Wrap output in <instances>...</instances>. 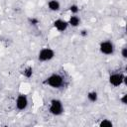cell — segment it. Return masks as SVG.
<instances>
[{
	"label": "cell",
	"instance_id": "12",
	"mask_svg": "<svg viewBox=\"0 0 127 127\" xmlns=\"http://www.w3.org/2000/svg\"><path fill=\"white\" fill-rule=\"evenodd\" d=\"M113 123L109 119H102L99 123V127H112Z\"/></svg>",
	"mask_w": 127,
	"mask_h": 127
},
{
	"label": "cell",
	"instance_id": "5",
	"mask_svg": "<svg viewBox=\"0 0 127 127\" xmlns=\"http://www.w3.org/2000/svg\"><path fill=\"white\" fill-rule=\"evenodd\" d=\"M124 77H125V75L121 72H113L109 75L108 80L112 86L118 87L124 83Z\"/></svg>",
	"mask_w": 127,
	"mask_h": 127
},
{
	"label": "cell",
	"instance_id": "3",
	"mask_svg": "<svg viewBox=\"0 0 127 127\" xmlns=\"http://www.w3.org/2000/svg\"><path fill=\"white\" fill-rule=\"evenodd\" d=\"M55 51L51 48H44L42 49L39 54H38V61L45 63V62H49L51 60H53L55 58Z\"/></svg>",
	"mask_w": 127,
	"mask_h": 127
},
{
	"label": "cell",
	"instance_id": "7",
	"mask_svg": "<svg viewBox=\"0 0 127 127\" xmlns=\"http://www.w3.org/2000/svg\"><path fill=\"white\" fill-rule=\"evenodd\" d=\"M54 27L59 32H64L68 27V23L67 21L63 19H57L56 21H54Z\"/></svg>",
	"mask_w": 127,
	"mask_h": 127
},
{
	"label": "cell",
	"instance_id": "4",
	"mask_svg": "<svg viewBox=\"0 0 127 127\" xmlns=\"http://www.w3.org/2000/svg\"><path fill=\"white\" fill-rule=\"evenodd\" d=\"M99 51L105 56H111L114 54L115 47L111 41H102L99 45Z\"/></svg>",
	"mask_w": 127,
	"mask_h": 127
},
{
	"label": "cell",
	"instance_id": "14",
	"mask_svg": "<svg viewBox=\"0 0 127 127\" xmlns=\"http://www.w3.org/2000/svg\"><path fill=\"white\" fill-rule=\"evenodd\" d=\"M121 56H122L123 59H127V48L124 47V48L121 50Z\"/></svg>",
	"mask_w": 127,
	"mask_h": 127
},
{
	"label": "cell",
	"instance_id": "15",
	"mask_svg": "<svg viewBox=\"0 0 127 127\" xmlns=\"http://www.w3.org/2000/svg\"><path fill=\"white\" fill-rule=\"evenodd\" d=\"M29 21H30L31 25H34V26L39 24V20H38V19H36V18H30V19H29Z\"/></svg>",
	"mask_w": 127,
	"mask_h": 127
},
{
	"label": "cell",
	"instance_id": "6",
	"mask_svg": "<svg viewBox=\"0 0 127 127\" xmlns=\"http://www.w3.org/2000/svg\"><path fill=\"white\" fill-rule=\"evenodd\" d=\"M16 108L20 111L22 110H25L27 107H28V104H29V100H28V97L27 95L25 94H19L16 98Z\"/></svg>",
	"mask_w": 127,
	"mask_h": 127
},
{
	"label": "cell",
	"instance_id": "8",
	"mask_svg": "<svg viewBox=\"0 0 127 127\" xmlns=\"http://www.w3.org/2000/svg\"><path fill=\"white\" fill-rule=\"evenodd\" d=\"M48 8L53 12H58L61 9V4L58 0H49Z\"/></svg>",
	"mask_w": 127,
	"mask_h": 127
},
{
	"label": "cell",
	"instance_id": "13",
	"mask_svg": "<svg viewBox=\"0 0 127 127\" xmlns=\"http://www.w3.org/2000/svg\"><path fill=\"white\" fill-rule=\"evenodd\" d=\"M69 11H70L71 15H76L79 11V7L76 4H72V5L69 6Z\"/></svg>",
	"mask_w": 127,
	"mask_h": 127
},
{
	"label": "cell",
	"instance_id": "17",
	"mask_svg": "<svg viewBox=\"0 0 127 127\" xmlns=\"http://www.w3.org/2000/svg\"><path fill=\"white\" fill-rule=\"evenodd\" d=\"M80 35H81V36H83V37L87 36V31H86V30H82V31L80 32Z\"/></svg>",
	"mask_w": 127,
	"mask_h": 127
},
{
	"label": "cell",
	"instance_id": "10",
	"mask_svg": "<svg viewBox=\"0 0 127 127\" xmlns=\"http://www.w3.org/2000/svg\"><path fill=\"white\" fill-rule=\"evenodd\" d=\"M87 99L90 102H96L98 99V93L95 90H90L87 92Z\"/></svg>",
	"mask_w": 127,
	"mask_h": 127
},
{
	"label": "cell",
	"instance_id": "9",
	"mask_svg": "<svg viewBox=\"0 0 127 127\" xmlns=\"http://www.w3.org/2000/svg\"><path fill=\"white\" fill-rule=\"evenodd\" d=\"M68 23V26H71V27H77L79 24H80V19L77 15H71L67 21Z\"/></svg>",
	"mask_w": 127,
	"mask_h": 127
},
{
	"label": "cell",
	"instance_id": "2",
	"mask_svg": "<svg viewBox=\"0 0 127 127\" xmlns=\"http://www.w3.org/2000/svg\"><path fill=\"white\" fill-rule=\"evenodd\" d=\"M49 111L52 115L55 116H59L61 114H63L64 112V105L63 102L60 99L54 98L50 101V106H49Z\"/></svg>",
	"mask_w": 127,
	"mask_h": 127
},
{
	"label": "cell",
	"instance_id": "11",
	"mask_svg": "<svg viewBox=\"0 0 127 127\" xmlns=\"http://www.w3.org/2000/svg\"><path fill=\"white\" fill-rule=\"evenodd\" d=\"M23 75L25 77H27V78L31 77L33 75V68H32V66H26L24 68V70H23Z\"/></svg>",
	"mask_w": 127,
	"mask_h": 127
},
{
	"label": "cell",
	"instance_id": "16",
	"mask_svg": "<svg viewBox=\"0 0 127 127\" xmlns=\"http://www.w3.org/2000/svg\"><path fill=\"white\" fill-rule=\"evenodd\" d=\"M126 98H127V95H126V94H123L122 97L120 98V101H121L122 104H127V100H126Z\"/></svg>",
	"mask_w": 127,
	"mask_h": 127
},
{
	"label": "cell",
	"instance_id": "1",
	"mask_svg": "<svg viewBox=\"0 0 127 127\" xmlns=\"http://www.w3.org/2000/svg\"><path fill=\"white\" fill-rule=\"evenodd\" d=\"M45 84L52 88H61L64 84V79L60 73H52L50 74L44 81Z\"/></svg>",
	"mask_w": 127,
	"mask_h": 127
}]
</instances>
